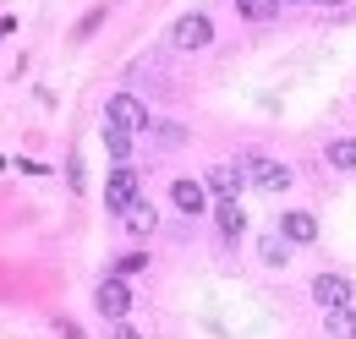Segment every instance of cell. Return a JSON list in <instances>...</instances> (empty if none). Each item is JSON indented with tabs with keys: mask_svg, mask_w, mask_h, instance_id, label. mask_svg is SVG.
I'll return each mask as SVG.
<instances>
[{
	"mask_svg": "<svg viewBox=\"0 0 356 339\" xmlns=\"http://www.w3.org/2000/svg\"><path fill=\"white\" fill-rule=\"evenodd\" d=\"M93 301H99V312H104L110 323H127V312H132V290H127V279H121V274H110V279H99V290H93Z\"/></svg>",
	"mask_w": 356,
	"mask_h": 339,
	"instance_id": "obj_1",
	"label": "cell"
},
{
	"mask_svg": "<svg viewBox=\"0 0 356 339\" xmlns=\"http://www.w3.org/2000/svg\"><path fill=\"white\" fill-rule=\"evenodd\" d=\"M104 126L143 131V126H148V110H143V99H137V93H115V99L104 104Z\"/></svg>",
	"mask_w": 356,
	"mask_h": 339,
	"instance_id": "obj_2",
	"label": "cell"
},
{
	"mask_svg": "<svg viewBox=\"0 0 356 339\" xmlns=\"http://www.w3.org/2000/svg\"><path fill=\"white\" fill-rule=\"evenodd\" d=\"M241 170H247L264 192H285V186H291V170L280 165V159H268V154H247V159H241Z\"/></svg>",
	"mask_w": 356,
	"mask_h": 339,
	"instance_id": "obj_3",
	"label": "cell"
},
{
	"mask_svg": "<svg viewBox=\"0 0 356 339\" xmlns=\"http://www.w3.org/2000/svg\"><path fill=\"white\" fill-rule=\"evenodd\" d=\"M104 203H110L115 213H127L137 203V170L132 165H115V170H110V181H104Z\"/></svg>",
	"mask_w": 356,
	"mask_h": 339,
	"instance_id": "obj_4",
	"label": "cell"
},
{
	"mask_svg": "<svg viewBox=\"0 0 356 339\" xmlns=\"http://www.w3.org/2000/svg\"><path fill=\"white\" fill-rule=\"evenodd\" d=\"M203 186H209V197H220V203H236V192L247 186V170L241 165H214L203 175Z\"/></svg>",
	"mask_w": 356,
	"mask_h": 339,
	"instance_id": "obj_5",
	"label": "cell"
},
{
	"mask_svg": "<svg viewBox=\"0 0 356 339\" xmlns=\"http://www.w3.org/2000/svg\"><path fill=\"white\" fill-rule=\"evenodd\" d=\"M312 301L329 306V312L351 306V279H346V274H318V279H312Z\"/></svg>",
	"mask_w": 356,
	"mask_h": 339,
	"instance_id": "obj_6",
	"label": "cell"
},
{
	"mask_svg": "<svg viewBox=\"0 0 356 339\" xmlns=\"http://www.w3.org/2000/svg\"><path fill=\"white\" fill-rule=\"evenodd\" d=\"M170 39H176V49H203V44L214 39V28H209V17H181L176 28H170Z\"/></svg>",
	"mask_w": 356,
	"mask_h": 339,
	"instance_id": "obj_7",
	"label": "cell"
},
{
	"mask_svg": "<svg viewBox=\"0 0 356 339\" xmlns=\"http://www.w3.org/2000/svg\"><path fill=\"white\" fill-rule=\"evenodd\" d=\"M170 197H176L181 213H203V208H209V186H203V181H176Z\"/></svg>",
	"mask_w": 356,
	"mask_h": 339,
	"instance_id": "obj_8",
	"label": "cell"
},
{
	"mask_svg": "<svg viewBox=\"0 0 356 339\" xmlns=\"http://www.w3.org/2000/svg\"><path fill=\"white\" fill-rule=\"evenodd\" d=\"M280 235H285L291 247H302V241L318 235V219H312V213H285V219H280Z\"/></svg>",
	"mask_w": 356,
	"mask_h": 339,
	"instance_id": "obj_9",
	"label": "cell"
},
{
	"mask_svg": "<svg viewBox=\"0 0 356 339\" xmlns=\"http://www.w3.org/2000/svg\"><path fill=\"white\" fill-rule=\"evenodd\" d=\"M121 219H127V230H132V235H148V230L159 224V213L148 208L143 197H137V203H132V208H127V213H121Z\"/></svg>",
	"mask_w": 356,
	"mask_h": 339,
	"instance_id": "obj_10",
	"label": "cell"
},
{
	"mask_svg": "<svg viewBox=\"0 0 356 339\" xmlns=\"http://www.w3.org/2000/svg\"><path fill=\"white\" fill-rule=\"evenodd\" d=\"M214 224H220L225 241H236V235L247 230V219H241V208H236V203H220V208H214Z\"/></svg>",
	"mask_w": 356,
	"mask_h": 339,
	"instance_id": "obj_11",
	"label": "cell"
},
{
	"mask_svg": "<svg viewBox=\"0 0 356 339\" xmlns=\"http://www.w3.org/2000/svg\"><path fill=\"white\" fill-rule=\"evenodd\" d=\"M104 148H110V159H115V165H127V159H132V131L104 126Z\"/></svg>",
	"mask_w": 356,
	"mask_h": 339,
	"instance_id": "obj_12",
	"label": "cell"
},
{
	"mask_svg": "<svg viewBox=\"0 0 356 339\" xmlns=\"http://www.w3.org/2000/svg\"><path fill=\"white\" fill-rule=\"evenodd\" d=\"M329 165L334 170H356V137H334V142H329Z\"/></svg>",
	"mask_w": 356,
	"mask_h": 339,
	"instance_id": "obj_13",
	"label": "cell"
},
{
	"mask_svg": "<svg viewBox=\"0 0 356 339\" xmlns=\"http://www.w3.org/2000/svg\"><path fill=\"white\" fill-rule=\"evenodd\" d=\"M236 11H241L247 22H268V17L280 11V0H236Z\"/></svg>",
	"mask_w": 356,
	"mask_h": 339,
	"instance_id": "obj_14",
	"label": "cell"
},
{
	"mask_svg": "<svg viewBox=\"0 0 356 339\" xmlns=\"http://www.w3.org/2000/svg\"><path fill=\"white\" fill-rule=\"evenodd\" d=\"M329 334H340V339H356V312H351V306L329 312Z\"/></svg>",
	"mask_w": 356,
	"mask_h": 339,
	"instance_id": "obj_15",
	"label": "cell"
},
{
	"mask_svg": "<svg viewBox=\"0 0 356 339\" xmlns=\"http://www.w3.org/2000/svg\"><path fill=\"white\" fill-rule=\"evenodd\" d=\"M285 257H291V241H285V235H268V241H264V263H274V268H280Z\"/></svg>",
	"mask_w": 356,
	"mask_h": 339,
	"instance_id": "obj_16",
	"label": "cell"
},
{
	"mask_svg": "<svg viewBox=\"0 0 356 339\" xmlns=\"http://www.w3.org/2000/svg\"><path fill=\"white\" fill-rule=\"evenodd\" d=\"M143 268H148V257H121V263H115V274H121V279H127V274H143Z\"/></svg>",
	"mask_w": 356,
	"mask_h": 339,
	"instance_id": "obj_17",
	"label": "cell"
},
{
	"mask_svg": "<svg viewBox=\"0 0 356 339\" xmlns=\"http://www.w3.org/2000/svg\"><path fill=\"white\" fill-rule=\"evenodd\" d=\"M99 22H104V11H88V17L77 22V39H88V33H93V28H99Z\"/></svg>",
	"mask_w": 356,
	"mask_h": 339,
	"instance_id": "obj_18",
	"label": "cell"
},
{
	"mask_svg": "<svg viewBox=\"0 0 356 339\" xmlns=\"http://www.w3.org/2000/svg\"><path fill=\"white\" fill-rule=\"evenodd\" d=\"M55 329H60V334H66V339H88V334H83V329H77V323H72V317H55Z\"/></svg>",
	"mask_w": 356,
	"mask_h": 339,
	"instance_id": "obj_19",
	"label": "cell"
},
{
	"mask_svg": "<svg viewBox=\"0 0 356 339\" xmlns=\"http://www.w3.org/2000/svg\"><path fill=\"white\" fill-rule=\"evenodd\" d=\"M110 339H143V334H137L132 323H115V329H110Z\"/></svg>",
	"mask_w": 356,
	"mask_h": 339,
	"instance_id": "obj_20",
	"label": "cell"
},
{
	"mask_svg": "<svg viewBox=\"0 0 356 339\" xmlns=\"http://www.w3.org/2000/svg\"><path fill=\"white\" fill-rule=\"evenodd\" d=\"M318 6H346V0H318Z\"/></svg>",
	"mask_w": 356,
	"mask_h": 339,
	"instance_id": "obj_21",
	"label": "cell"
}]
</instances>
